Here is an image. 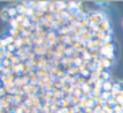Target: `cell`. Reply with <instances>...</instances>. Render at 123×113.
Returning <instances> with one entry per match:
<instances>
[]
</instances>
